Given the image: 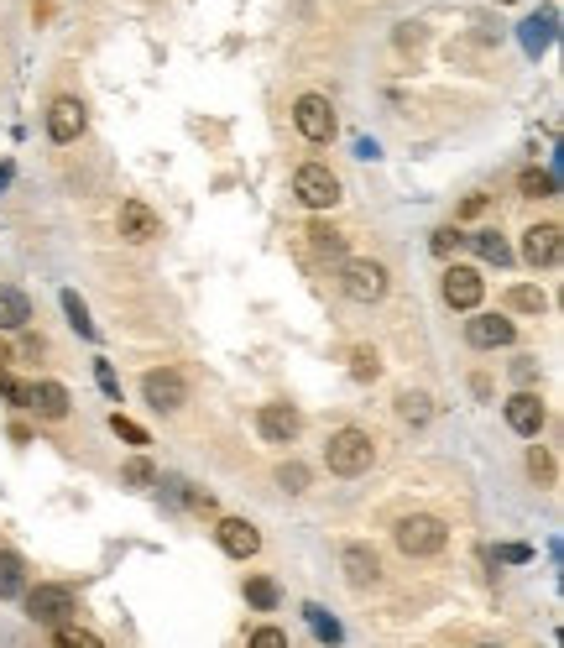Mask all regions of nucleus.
<instances>
[{"mask_svg":"<svg viewBox=\"0 0 564 648\" xmlns=\"http://www.w3.org/2000/svg\"><path fill=\"white\" fill-rule=\"evenodd\" d=\"M324 460H329V471H335V476H361V471H371L376 445H371V434H361V429H340V434H329Z\"/></svg>","mask_w":564,"mask_h":648,"instance_id":"nucleus-1","label":"nucleus"},{"mask_svg":"<svg viewBox=\"0 0 564 648\" xmlns=\"http://www.w3.org/2000/svg\"><path fill=\"white\" fill-rule=\"evenodd\" d=\"M293 194L309 204V210H335L340 204V178L319 168V162H303V168L293 173Z\"/></svg>","mask_w":564,"mask_h":648,"instance_id":"nucleus-2","label":"nucleus"},{"mask_svg":"<svg viewBox=\"0 0 564 648\" xmlns=\"http://www.w3.org/2000/svg\"><path fill=\"white\" fill-rule=\"evenodd\" d=\"M27 617L42 622V628H63V622L74 617V591H68V586H37V591H27Z\"/></svg>","mask_w":564,"mask_h":648,"instance_id":"nucleus-3","label":"nucleus"},{"mask_svg":"<svg viewBox=\"0 0 564 648\" xmlns=\"http://www.w3.org/2000/svg\"><path fill=\"white\" fill-rule=\"evenodd\" d=\"M397 549L403 554H439L444 549V523L429 513H413L397 523Z\"/></svg>","mask_w":564,"mask_h":648,"instance_id":"nucleus-4","label":"nucleus"},{"mask_svg":"<svg viewBox=\"0 0 564 648\" xmlns=\"http://www.w3.org/2000/svg\"><path fill=\"white\" fill-rule=\"evenodd\" d=\"M340 288H345V298H356V304H376V298L387 293V267L382 262H345Z\"/></svg>","mask_w":564,"mask_h":648,"instance_id":"nucleus-5","label":"nucleus"},{"mask_svg":"<svg viewBox=\"0 0 564 648\" xmlns=\"http://www.w3.org/2000/svg\"><path fill=\"white\" fill-rule=\"evenodd\" d=\"M141 392H147V403L157 413H173L188 403V382L173 372V366H162V372H147V382H141Z\"/></svg>","mask_w":564,"mask_h":648,"instance_id":"nucleus-6","label":"nucleus"},{"mask_svg":"<svg viewBox=\"0 0 564 648\" xmlns=\"http://www.w3.org/2000/svg\"><path fill=\"white\" fill-rule=\"evenodd\" d=\"M293 121H298V131L309 136V142H329V136H335V110H329L324 95H303L293 105Z\"/></svg>","mask_w":564,"mask_h":648,"instance_id":"nucleus-7","label":"nucleus"},{"mask_svg":"<svg viewBox=\"0 0 564 648\" xmlns=\"http://www.w3.org/2000/svg\"><path fill=\"white\" fill-rule=\"evenodd\" d=\"M481 293H486V283H481L476 267H450L444 272V304L450 309H476Z\"/></svg>","mask_w":564,"mask_h":648,"instance_id":"nucleus-8","label":"nucleus"},{"mask_svg":"<svg viewBox=\"0 0 564 648\" xmlns=\"http://www.w3.org/2000/svg\"><path fill=\"white\" fill-rule=\"evenodd\" d=\"M256 429H262V439H272V445H288V439H298V429H303V413L288 408V403H267L262 413H256Z\"/></svg>","mask_w":564,"mask_h":648,"instance_id":"nucleus-9","label":"nucleus"},{"mask_svg":"<svg viewBox=\"0 0 564 648\" xmlns=\"http://www.w3.org/2000/svg\"><path fill=\"white\" fill-rule=\"evenodd\" d=\"M512 319L502 314H476V319H465V340L476 345V351H497V345H512Z\"/></svg>","mask_w":564,"mask_h":648,"instance_id":"nucleus-10","label":"nucleus"},{"mask_svg":"<svg viewBox=\"0 0 564 648\" xmlns=\"http://www.w3.org/2000/svg\"><path fill=\"white\" fill-rule=\"evenodd\" d=\"M157 230H162V220L152 215V204H141V199H126V204H121V236H126L131 246H147Z\"/></svg>","mask_w":564,"mask_h":648,"instance_id":"nucleus-11","label":"nucleus"},{"mask_svg":"<svg viewBox=\"0 0 564 648\" xmlns=\"http://www.w3.org/2000/svg\"><path fill=\"white\" fill-rule=\"evenodd\" d=\"M220 549L225 554H235V560H251L256 549H262V534H256V528L246 523V518H220Z\"/></svg>","mask_w":564,"mask_h":648,"instance_id":"nucleus-12","label":"nucleus"},{"mask_svg":"<svg viewBox=\"0 0 564 648\" xmlns=\"http://www.w3.org/2000/svg\"><path fill=\"white\" fill-rule=\"evenodd\" d=\"M523 257H528V267H554L559 262V225L554 220L528 230V236H523Z\"/></svg>","mask_w":564,"mask_h":648,"instance_id":"nucleus-13","label":"nucleus"},{"mask_svg":"<svg viewBox=\"0 0 564 648\" xmlns=\"http://www.w3.org/2000/svg\"><path fill=\"white\" fill-rule=\"evenodd\" d=\"M84 131V105L79 100H53V110H47V136L53 142H79Z\"/></svg>","mask_w":564,"mask_h":648,"instance_id":"nucleus-14","label":"nucleus"},{"mask_svg":"<svg viewBox=\"0 0 564 648\" xmlns=\"http://www.w3.org/2000/svg\"><path fill=\"white\" fill-rule=\"evenodd\" d=\"M507 424L517 434L538 439V429H544V403H538V392H517V398H507Z\"/></svg>","mask_w":564,"mask_h":648,"instance_id":"nucleus-15","label":"nucleus"},{"mask_svg":"<svg viewBox=\"0 0 564 648\" xmlns=\"http://www.w3.org/2000/svg\"><path fill=\"white\" fill-rule=\"evenodd\" d=\"M32 408L42 419H63L68 413V387L63 382H32Z\"/></svg>","mask_w":564,"mask_h":648,"instance_id":"nucleus-16","label":"nucleus"},{"mask_svg":"<svg viewBox=\"0 0 564 648\" xmlns=\"http://www.w3.org/2000/svg\"><path fill=\"white\" fill-rule=\"evenodd\" d=\"M345 581L350 586H371L376 581V554L366 544H345Z\"/></svg>","mask_w":564,"mask_h":648,"instance_id":"nucleus-17","label":"nucleus"},{"mask_svg":"<svg viewBox=\"0 0 564 648\" xmlns=\"http://www.w3.org/2000/svg\"><path fill=\"white\" fill-rule=\"evenodd\" d=\"M32 319V304L21 288H0V330H21Z\"/></svg>","mask_w":564,"mask_h":648,"instance_id":"nucleus-18","label":"nucleus"},{"mask_svg":"<svg viewBox=\"0 0 564 648\" xmlns=\"http://www.w3.org/2000/svg\"><path fill=\"white\" fill-rule=\"evenodd\" d=\"M27 591V565H21V554L0 549V596H21Z\"/></svg>","mask_w":564,"mask_h":648,"instance_id":"nucleus-19","label":"nucleus"},{"mask_svg":"<svg viewBox=\"0 0 564 648\" xmlns=\"http://www.w3.org/2000/svg\"><path fill=\"white\" fill-rule=\"evenodd\" d=\"M465 241L476 246L486 262H497V267H507V262H512V246H507V241L497 236V230H476V236H465Z\"/></svg>","mask_w":564,"mask_h":648,"instance_id":"nucleus-20","label":"nucleus"},{"mask_svg":"<svg viewBox=\"0 0 564 648\" xmlns=\"http://www.w3.org/2000/svg\"><path fill=\"white\" fill-rule=\"evenodd\" d=\"M246 601L256 612H272L277 607V581H267V575H251L246 581Z\"/></svg>","mask_w":564,"mask_h":648,"instance_id":"nucleus-21","label":"nucleus"},{"mask_svg":"<svg viewBox=\"0 0 564 648\" xmlns=\"http://www.w3.org/2000/svg\"><path fill=\"white\" fill-rule=\"evenodd\" d=\"M309 241H314V251H329V257H340V251H345V236L335 225H324V220L309 225Z\"/></svg>","mask_w":564,"mask_h":648,"instance_id":"nucleus-22","label":"nucleus"},{"mask_svg":"<svg viewBox=\"0 0 564 648\" xmlns=\"http://www.w3.org/2000/svg\"><path fill=\"white\" fill-rule=\"evenodd\" d=\"M507 304H512V309H523V314H544V309H549V298L538 293V288H512V293H507Z\"/></svg>","mask_w":564,"mask_h":648,"instance_id":"nucleus-23","label":"nucleus"},{"mask_svg":"<svg viewBox=\"0 0 564 648\" xmlns=\"http://www.w3.org/2000/svg\"><path fill=\"white\" fill-rule=\"evenodd\" d=\"M397 413H403L408 424H429V398H418V392H408V398H397Z\"/></svg>","mask_w":564,"mask_h":648,"instance_id":"nucleus-24","label":"nucleus"},{"mask_svg":"<svg viewBox=\"0 0 564 648\" xmlns=\"http://www.w3.org/2000/svg\"><path fill=\"white\" fill-rule=\"evenodd\" d=\"M0 392H6V403L32 408V382H21V377H6V372H0Z\"/></svg>","mask_w":564,"mask_h":648,"instance_id":"nucleus-25","label":"nucleus"},{"mask_svg":"<svg viewBox=\"0 0 564 648\" xmlns=\"http://www.w3.org/2000/svg\"><path fill=\"white\" fill-rule=\"evenodd\" d=\"M63 309H68V319H74V330H79V335H94V319H89V309H84V298H79V293H63Z\"/></svg>","mask_w":564,"mask_h":648,"instance_id":"nucleus-26","label":"nucleus"},{"mask_svg":"<svg viewBox=\"0 0 564 648\" xmlns=\"http://www.w3.org/2000/svg\"><path fill=\"white\" fill-rule=\"evenodd\" d=\"M376 372H382V361H376V351H356V356H350V377H356V382H371Z\"/></svg>","mask_w":564,"mask_h":648,"instance_id":"nucleus-27","label":"nucleus"},{"mask_svg":"<svg viewBox=\"0 0 564 648\" xmlns=\"http://www.w3.org/2000/svg\"><path fill=\"white\" fill-rule=\"evenodd\" d=\"M53 638H58L63 648H100V638H94V633H84V628H68V622H63V628H53Z\"/></svg>","mask_w":564,"mask_h":648,"instance_id":"nucleus-28","label":"nucleus"},{"mask_svg":"<svg viewBox=\"0 0 564 648\" xmlns=\"http://www.w3.org/2000/svg\"><path fill=\"white\" fill-rule=\"evenodd\" d=\"M121 476H126V486H152V481H157L152 460H141V455H136V460H126V471H121Z\"/></svg>","mask_w":564,"mask_h":648,"instance_id":"nucleus-29","label":"nucleus"},{"mask_svg":"<svg viewBox=\"0 0 564 648\" xmlns=\"http://www.w3.org/2000/svg\"><path fill=\"white\" fill-rule=\"evenodd\" d=\"M277 486H282V492H303V486H309V471H303L298 460H293V466H277Z\"/></svg>","mask_w":564,"mask_h":648,"instance_id":"nucleus-30","label":"nucleus"},{"mask_svg":"<svg viewBox=\"0 0 564 648\" xmlns=\"http://www.w3.org/2000/svg\"><path fill=\"white\" fill-rule=\"evenodd\" d=\"M523 194H528V199H549V194H554V178H549V173H538V168L523 173Z\"/></svg>","mask_w":564,"mask_h":648,"instance_id":"nucleus-31","label":"nucleus"},{"mask_svg":"<svg viewBox=\"0 0 564 648\" xmlns=\"http://www.w3.org/2000/svg\"><path fill=\"white\" fill-rule=\"evenodd\" d=\"M523 42H528V53H544L549 48V21H523Z\"/></svg>","mask_w":564,"mask_h":648,"instance_id":"nucleus-32","label":"nucleus"},{"mask_svg":"<svg viewBox=\"0 0 564 648\" xmlns=\"http://www.w3.org/2000/svg\"><path fill=\"white\" fill-rule=\"evenodd\" d=\"M303 612H309V622H314V633H319V638H329V643L340 638V622H335V617H324V607H303Z\"/></svg>","mask_w":564,"mask_h":648,"instance_id":"nucleus-33","label":"nucleus"},{"mask_svg":"<svg viewBox=\"0 0 564 648\" xmlns=\"http://www.w3.org/2000/svg\"><path fill=\"white\" fill-rule=\"evenodd\" d=\"M110 429L121 434L126 445H147V429H141V424H131V419H121V413H115V419H110Z\"/></svg>","mask_w":564,"mask_h":648,"instance_id":"nucleus-34","label":"nucleus"},{"mask_svg":"<svg viewBox=\"0 0 564 648\" xmlns=\"http://www.w3.org/2000/svg\"><path fill=\"white\" fill-rule=\"evenodd\" d=\"M528 471H533L538 481H554V460H549V450L533 445V450H528Z\"/></svg>","mask_w":564,"mask_h":648,"instance_id":"nucleus-35","label":"nucleus"},{"mask_svg":"<svg viewBox=\"0 0 564 648\" xmlns=\"http://www.w3.org/2000/svg\"><path fill=\"white\" fill-rule=\"evenodd\" d=\"M251 643H256V648H288V633H277V628H256Z\"/></svg>","mask_w":564,"mask_h":648,"instance_id":"nucleus-36","label":"nucleus"},{"mask_svg":"<svg viewBox=\"0 0 564 648\" xmlns=\"http://www.w3.org/2000/svg\"><path fill=\"white\" fill-rule=\"evenodd\" d=\"M460 241H465V236H455V230H434V251H439V257H450Z\"/></svg>","mask_w":564,"mask_h":648,"instance_id":"nucleus-37","label":"nucleus"},{"mask_svg":"<svg viewBox=\"0 0 564 648\" xmlns=\"http://www.w3.org/2000/svg\"><path fill=\"white\" fill-rule=\"evenodd\" d=\"M94 377H100V387L110 392V398H115V392H121V387H115V372H110V366L100 361V366H94Z\"/></svg>","mask_w":564,"mask_h":648,"instance_id":"nucleus-38","label":"nucleus"},{"mask_svg":"<svg viewBox=\"0 0 564 648\" xmlns=\"http://www.w3.org/2000/svg\"><path fill=\"white\" fill-rule=\"evenodd\" d=\"M497 560H512V565H523V560H528V549H523V544H507V549H497Z\"/></svg>","mask_w":564,"mask_h":648,"instance_id":"nucleus-39","label":"nucleus"},{"mask_svg":"<svg viewBox=\"0 0 564 648\" xmlns=\"http://www.w3.org/2000/svg\"><path fill=\"white\" fill-rule=\"evenodd\" d=\"M6 366H11V345L0 340V372H6Z\"/></svg>","mask_w":564,"mask_h":648,"instance_id":"nucleus-40","label":"nucleus"},{"mask_svg":"<svg viewBox=\"0 0 564 648\" xmlns=\"http://www.w3.org/2000/svg\"><path fill=\"white\" fill-rule=\"evenodd\" d=\"M502 6H512V0H502Z\"/></svg>","mask_w":564,"mask_h":648,"instance_id":"nucleus-41","label":"nucleus"}]
</instances>
